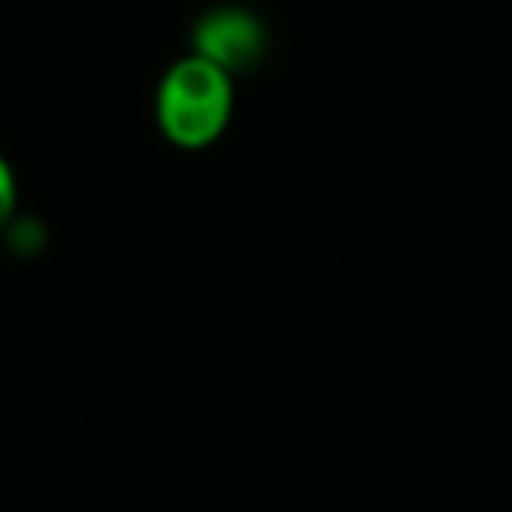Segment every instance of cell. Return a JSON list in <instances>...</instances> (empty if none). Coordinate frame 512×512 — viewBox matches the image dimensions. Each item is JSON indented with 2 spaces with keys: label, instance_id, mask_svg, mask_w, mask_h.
I'll list each match as a JSON object with an SVG mask.
<instances>
[{
  "label": "cell",
  "instance_id": "6da1fadb",
  "mask_svg": "<svg viewBox=\"0 0 512 512\" xmlns=\"http://www.w3.org/2000/svg\"><path fill=\"white\" fill-rule=\"evenodd\" d=\"M155 116L162 134L186 151L207 148L232 116V74L207 57H183L158 85Z\"/></svg>",
  "mask_w": 512,
  "mask_h": 512
},
{
  "label": "cell",
  "instance_id": "7a4b0ae2",
  "mask_svg": "<svg viewBox=\"0 0 512 512\" xmlns=\"http://www.w3.org/2000/svg\"><path fill=\"white\" fill-rule=\"evenodd\" d=\"M197 46H200V57L214 60V64L232 74V67H242L260 57L264 32H260V25L253 18L242 15V11H214V15H207L200 22Z\"/></svg>",
  "mask_w": 512,
  "mask_h": 512
},
{
  "label": "cell",
  "instance_id": "3957f363",
  "mask_svg": "<svg viewBox=\"0 0 512 512\" xmlns=\"http://www.w3.org/2000/svg\"><path fill=\"white\" fill-rule=\"evenodd\" d=\"M15 172H11V165L4 162V155H0V225L11 218V211H15Z\"/></svg>",
  "mask_w": 512,
  "mask_h": 512
}]
</instances>
